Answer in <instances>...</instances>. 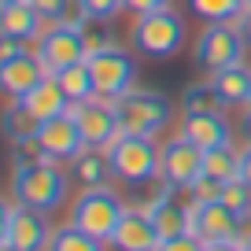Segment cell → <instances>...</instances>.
I'll return each mask as SVG.
<instances>
[{
	"mask_svg": "<svg viewBox=\"0 0 251 251\" xmlns=\"http://www.w3.org/2000/svg\"><path fill=\"white\" fill-rule=\"evenodd\" d=\"M11 192H15V200L23 207L52 214L55 207H63V200H67V174H63L59 163H52V159L23 163V166H15Z\"/></svg>",
	"mask_w": 251,
	"mask_h": 251,
	"instance_id": "obj_1",
	"label": "cell"
},
{
	"mask_svg": "<svg viewBox=\"0 0 251 251\" xmlns=\"http://www.w3.org/2000/svg\"><path fill=\"white\" fill-rule=\"evenodd\" d=\"M159 151L163 148H155V137H133V133H122L107 144L115 177L133 188L159 181Z\"/></svg>",
	"mask_w": 251,
	"mask_h": 251,
	"instance_id": "obj_2",
	"label": "cell"
},
{
	"mask_svg": "<svg viewBox=\"0 0 251 251\" xmlns=\"http://www.w3.org/2000/svg\"><path fill=\"white\" fill-rule=\"evenodd\" d=\"M115 115H118L122 133L155 137L170 126L174 103H170V96L155 93V89H133V93H126L122 100H115Z\"/></svg>",
	"mask_w": 251,
	"mask_h": 251,
	"instance_id": "obj_3",
	"label": "cell"
},
{
	"mask_svg": "<svg viewBox=\"0 0 251 251\" xmlns=\"http://www.w3.org/2000/svg\"><path fill=\"white\" fill-rule=\"evenodd\" d=\"M129 45L144 59H170L185 45V19L170 8L151 11V15H137L133 30H129Z\"/></svg>",
	"mask_w": 251,
	"mask_h": 251,
	"instance_id": "obj_4",
	"label": "cell"
},
{
	"mask_svg": "<svg viewBox=\"0 0 251 251\" xmlns=\"http://www.w3.org/2000/svg\"><path fill=\"white\" fill-rule=\"evenodd\" d=\"M129 211V207L118 200V192H111V188H81V196L74 200L71 207V222L78 229H85V233H93L96 240L111 244V236H115L118 222H122V214Z\"/></svg>",
	"mask_w": 251,
	"mask_h": 251,
	"instance_id": "obj_5",
	"label": "cell"
},
{
	"mask_svg": "<svg viewBox=\"0 0 251 251\" xmlns=\"http://www.w3.org/2000/svg\"><path fill=\"white\" fill-rule=\"evenodd\" d=\"M244 48H248V37H244L240 23H207L203 33L196 37V67L203 71H222V67H233V63H244Z\"/></svg>",
	"mask_w": 251,
	"mask_h": 251,
	"instance_id": "obj_6",
	"label": "cell"
},
{
	"mask_svg": "<svg viewBox=\"0 0 251 251\" xmlns=\"http://www.w3.org/2000/svg\"><path fill=\"white\" fill-rule=\"evenodd\" d=\"M89 71H93V78H96V96H103V100H111V103L137 89L133 85L137 81V59H133V52H126V48H118V45L89 55Z\"/></svg>",
	"mask_w": 251,
	"mask_h": 251,
	"instance_id": "obj_7",
	"label": "cell"
},
{
	"mask_svg": "<svg viewBox=\"0 0 251 251\" xmlns=\"http://www.w3.org/2000/svg\"><path fill=\"white\" fill-rule=\"evenodd\" d=\"M52 233H55V229L48 226L45 211L23 207L19 200H8V203H4L0 240L11 244L15 251H48V240H52Z\"/></svg>",
	"mask_w": 251,
	"mask_h": 251,
	"instance_id": "obj_8",
	"label": "cell"
},
{
	"mask_svg": "<svg viewBox=\"0 0 251 251\" xmlns=\"http://www.w3.org/2000/svg\"><path fill=\"white\" fill-rule=\"evenodd\" d=\"M37 55L45 59L48 74L74 67V63L89 59V45H85V30L74 23H48L45 33L37 37Z\"/></svg>",
	"mask_w": 251,
	"mask_h": 251,
	"instance_id": "obj_9",
	"label": "cell"
},
{
	"mask_svg": "<svg viewBox=\"0 0 251 251\" xmlns=\"http://www.w3.org/2000/svg\"><path fill=\"white\" fill-rule=\"evenodd\" d=\"M159 177H163L174 192H177V188L188 192V188L203 177V148L192 144L185 133L166 141L163 151H159Z\"/></svg>",
	"mask_w": 251,
	"mask_h": 251,
	"instance_id": "obj_10",
	"label": "cell"
},
{
	"mask_svg": "<svg viewBox=\"0 0 251 251\" xmlns=\"http://www.w3.org/2000/svg\"><path fill=\"white\" fill-rule=\"evenodd\" d=\"M33 137H37L41 151H45L52 163H74V159L89 148L85 137H81V126H78V118H74V111H63V115L41 122Z\"/></svg>",
	"mask_w": 251,
	"mask_h": 251,
	"instance_id": "obj_11",
	"label": "cell"
},
{
	"mask_svg": "<svg viewBox=\"0 0 251 251\" xmlns=\"http://www.w3.org/2000/svg\"><path fill=\"white\" fill-rule=\"evenodd\" d=\"M74 118L81 126V137H85L89 148H107L115 137H122V126H118L115 103L103 100V96H93L85 103H74Z\"/></svg>",
	"mask_w": 251,
	"mask_h": 251,
	"instance_id": "obj_12",
	"label": "cell"
},
{
	"mask_svg": "<svg viewBox=\"0 0 251 251\" xmlns=\"http://www.w3.org/2000/svg\"><path fill=\"white\" fill-rule=\"evenodd\" d=\"M188 222L203 244H218V240H236V229L244 218L233 214L222 200H207V203H188Z\"/></svg>",
	"mask_w": 251,
	"mask_h": 251,
	"instance_id": "obj_13",
	"label": "cell"
},
{
	"mask_svg": "<svg viewBox=\"0 0 251 251\" xmlns=\"http://www.w3.org/2000/svg\"><path fill=\"white\" fill-rule=\"evenodd\" d=\"M159 229L155 222H151L148 211H141V207H129V211L122 214V222H118L115 236H111V248L115 251H159Z\"/></svg>",
	"mask_w": 251,
	"mask_h": 251,
	"instance_id": "obj_14",
	"label": "cell"
},
{
	"mask_svg": "<svg viewBox=\"0 0 251 251\" xmlns=\"http://www.w3.org/2000/svg\"><path fill=\"white\" fill-rule=\"evenodd\" d=\"M45 78H48V67H45V59H41L37 52H23V55H15V59L0 63V85H4V93H8L11 100H23V96L30 93L33 85H41Z\"/></svg>",
	"mask_w": 251,
	"mask_h": 251,
	"instance_id": "obj_15",
	"label": "cell"
},
{
	"mask_svg": "<svg viewBox=\"0 0 251 251\" xmlns=\"http://www.w3.org/2000/svg\"><path fill=\"white\" fill-rule=\"evenodd\" d=\"M181 133L207 151V148H218V144H229L233 126H229V118L222 111H196V115L181 118Z\"/></svg>",
	"mask_w": 251,
	"mask_h": 251,
	"instance_id": "obj_16",
	"label": "cell"
},
{
	"mask_svg": "<svg viewBox=\"0 0 251 251\" xmlns=\"http://www.w3.org/2000/svg\"><path fill=\"white\" fill-rule=\"evenodd\" d=\"M141 211L151 214V222H155V229H159V240H174V236H181V233H192L188 207H181L177 200H174V188H163V192H159L148 207H141Z\"/></svg>",
	"mask_w": 251,
	"mask_h": 251,
	"instance_id": "obj_17",
	"label": "cell"
},
{
	"mask_svg": "<svg viewBox=\"0 0 251 251\" xmlns=\"http://www.w3.org/2000/svg\"><path fill=\"white\" fill-rule=\"evenodd\" d=\"M45 19L37 15L30 0H11V4H0V33L8 37H19V41H37L45 33Z\"/></svg>",
	"mask_w": 251,
	"mask_h": 251,
	"instance_id": "obj_18",
	"label": "cell"
},
{
	"mask_svg": "<svg viewBox=\"0 0 251 251\" xmlns=\"http://www.w3.org/2000/svg\"><path fill=\"white\" fill-rule=\"evenodd\" d=\"M23 111L33 118V122H48V118H55V115H63V111H71V100L63 96V89H59V81L48 74L41 85H33L30 93L23 96Z\"/></svg>",
	"mask_w": 251,
	"mask_h": 251,
	"instance_id": "obj_19",
	"label": "cell"
},
{
	"mask_svg": "<svg viewBox=\"0 0 251 251\" xmlns=\"http://www.w3.org/2000/svg\"><path fill=\"white\" fill-rule=\"evenodd\" d=\"M211 85L218 89L226 107H248L251 103V67H244V63L222 67V71L211 74Z\"/></svg>",
	"mask_w": 251,
	"mask_h": 251,
	"instance_id": "obj_20",
	"label": "cell"
},
{
	"mask_svg": "<svg viewBox=\"0 0 251 251\" xmlns=\"http://www.w3.org/2000/svg\"><path fill=\"white\" fill-rule=\"evenodd\" d=\"M71 174L81 188H107L115 170H111V159H107V148H85L78 159L71 163Z\"/></svg>",
	"mask_w": 251,
	"mask_h": 251,
	"instance_id": "obj_21",
	"label": "cell"
},
{
	"mask_svg": "<svg viewBox=\"0 0 251 251\" xmlns=\"http://www.w3.org/2000/svg\"><path fill=\"white\" fill-rule=\"evenodd\" d=\"M52 78L59 81V89H63V96L71 100V107L96 96V78H93V71H89V59L74 63V67H63V71H52Z\"/></svg>",
	"mask_w": 251,
	"mask_h": 251,
	"instance_id": "obj_22",
	"label": "cell"
},
{
	"mask_svg": "<svg viewBox=\"0 0 251 251\" xmlns=\"http://www.w3.org/2000/svg\"><path fill=\"white\" fill-rule=\"evenodd\" d=\"M203 174H207V177H218V181L240 177V151L233 148V141L203 151Z\"/></svg>",
	"mask_w": 251,
	"mask_h": 251,
	"instance_id": "obj_23",
	"label": "cell"
},
{
	"mask_svg": "<svg viewBox=\"0 0 251 251\" xmlns=\"http://www.w3.org/2000/svg\"><path fill=\"white\" fill-rule=\"evenodd\" d=\"M244 0H188V11L203 23H236L244 15Z\"/></svg>",
	"mask_w": 251,
	"mask_h": 251,
	"instance_id": "obj_24",
	"label": "cell"
},
{
	"mask_svg": "<svg viewBox=\"0 0 251 251\" xmlns=\"http://www.w3.org/2000/svg\"><path fill=\"white\" fill-rule=\"evenodd\" d=\"M48 251H103V240H96L93 233H85V229H78L71 222V226H59L52 233Z\"/></svg>",
	"mask_w": 251,
	"mask_h": 251,
	"instance_id": "obj_25",
	"label": "cell"
},
{
	"mask_svg": "<svg viewBox=\"0 0 251 251\" xmlns=\"http://www.w3.org/2000/svg\"><path fill=\"white\" fill-rule=\"evenodd\" d=\"M181 111H185V115H196V111H226V103H222L218 89H214L211 81H196V85H188L185 96H181Z\"/></svg>",
	"mask_w": 251,
	"mask_h": 251,
	"instance_id": "obj_26",
	"label": "cell"
},
{
	"mask_svg": "<svg viewBox=\"0 0 251 251\" xmlns=\"http://www.w3.org/2000/svg\"><path fill=\"white\" fill-rule=\"evenodd\" d=\"M222 203L229 207V211L233 214H240V218H248L251 214V185L244 177H233V181H226V185H222Z\"/></svg>",
	"mask_w": 251,
	"mask_h": 251,
	"instance_id": "obj_27",
	"label": "cell"
},
{
	"mask_svg": "<svg viewBox=\"0 0 251 251\" xmlns=\"http://www.w3.org/2000/svg\"><path fill=\"white\" fill-rule=\"evenodd\" d=\"M37 126H41V122H33V118L23 111V103H19V100L11 103L8 115H4V129H8L11 144H15V141H30V137L37 133Z\"/></svg>",
	"mask_w": 251,
	"mask_h": 251,
	"instance_id": "obj_28",
	"label": "cell"
},
{
	"mask_svg": "<svg viewBox=\"0 0 251 251\" xmlns=\"http://www.w3.org/2000/svg\"><path fill=\"white\" fill-rule=\"evenodd\" d=\"M30 4L37 8V15L45 19V23H67L74 0H30Z\"/></svg>",
	"mask_w": 251,
	"mask_h": 251,
	"instance_id": "obj_29",
	"label": "cell"
},
{
	"mask_svg": "<svg viewBox=\"0 0 251 251\" xmlns=\"http://www.w3.org/2000/svg\"><path fill=\"white\" fill-rule=\"evenodd\" d=\"M85 45H89V55L93 52H103V48H111V37H107V23L103 19H89L85 26Z\"/></svg>",
	"mask_w": 251,
	"mask_h": 251,
	"instance_id": "obj_30",
	"label": "cell"
},
{
	"mask_svg": "<svg viewBox=\"0 0 251 251\" xmlns=\"http://www.w3.org/2000/svg\"><path fill=\"white\" fill-rule=\"evenodd\" d=\"M78 4H81V11H85L89 19H103V23L115 19L118 11H126L122 0H78Z\"/></svg>",
	"mask_w": 251,
	"mask_h": 251,
	"instance_id": "obj_31",
	"label": "cell"
},
{
	"mask_svg": "<svg viewBox=\"0 0 251 251\" xmlns=\"http://www.w3.org/2000/svg\"><path fill=\"white\" fill-rule=\"evenodd\" d=\"M222 185H226V181H218V177H200L196 185L188 188V192H192V203H207V200H218L222 196Z\"/></svg>",
	"mask_w": 251,
	"mask_h": 251,
	"instance_id": "obj_32",
	"label": "cell"
},
{
	"mask_svg": "<svg viewBox=\"0 0 251 251\" xmlns=\"http://www.w3.org/2000/svg\"><path fill=\"white\" fill-rule=\"evenodd\" d=\"M159 251H207V244L200 240L196 233H181V236H174V240H163Z\"/></svg>",
	"mask_w": 251,
	"mask_h": 251,
	"instance_id": "obj_33",
	"label": "cell"
},
{
	"mask_svg": "<svg viewBox=\"0 0 251 251\" xmlns=\"http://www.w3.org/2000/svg\"><path fill=\"white\" fill-rule=\"evenodd\" d=\"M122 8L133 11V15H151V11L170 8V0H122Z\"/></svg>",
	"mask_w": 251,
	"mask_h": 251,
	"instance_id": "obj_34",
	"label": "cell"
},
{
	"mask_svg": "<svg viewBox=\"0 0 251 251\" xmlns=\"http://www.w3.org/2000/svg\"><path fill=\"white\" fill-rule=\"evenodd\" d=\"M23 52H30V41H19V37H0V63L4 59H15V55H23Z\"/></svg>",
	"mask_w": 251,
	"mask_h": 251,
	"instance_id": "obj_35",
	"label": "cell"
},
{
	"mask_svg": "<svg viewBox=\"0 0 251 251\" xmlns=\"http://www.w3.org/2000/svg\"><path fill=\"white\" fill-rule=\"evenodd\" d=\"M240 177H244V181L251 185V144H248V148L240 151Z\"/></svg>",
	"mask_w": 251,
	"mask_h": 251,
	"instance_id": "obj_36",
	"label": "cell"
},
{
	"mask_svg": "<svg viewBox=\"0 0 251 251\" xmlns=\"http://www.w3.org/2000/svg\"><path fill=\"white\" fill-rule=\"evenodd\" d=\"M207 251H244V244H236V240H218V244H207Z\"/></svg>",
	"mask_w": 251,
	"mask_h": 251,
	"instance_id": "obj_37",
	"label": "cell"
},
{
	"mask_svg": "<svg viewBox=\"0 0 251 251\" xmlns=\"http://www.w3.org/2000/svg\"><path fill=\"white\" fill-rule=\"evenodd\" d=\"M236 23H240V30H244V37H248V45H251V4L248 8H244V15L236 19Z\"/></svg>",
	"mask_w": 251,
	"mask_h": 251,
	"instance_id": "obj_38",
	"label": "cell"
},
{
	"mask_svg": "<svg viewBox=\"0 0 251 251\" xmlns=\"http://www.w3.org/2000/svg\"><path fill=\"white\" fill-rule=\"evenodd\" d=\"M240 133L248 137V144H251V107L244 111V118H240Z\"/></svg>",
	"mask_w": 251,
	"mask_h": 251,
	"instance_id": "obj_39",
	"label": "cell"
},
{
	"mask_svg": "<svg viewBox=\"0 0 251 251\" xmlns=\"http://www.w3.org/2000/svg\"><path fill=\"white\" fill-rule=\"evenodd\" d=\"M0 251H15V248H11V244H4V240H0Z\"/></svg>",
	"mask_w": 251,
	"mask_h": 251,
	"instance_id": "obj_40",
	"label": "cell"
},
{
	"mask_svg": "<svg viewBox=\"0 0 251 251\" xmlns=\"http://www.w3.org/2000/svg\"><path fill=\"white\" fill-rule=\"evenodd\" d=\"M0 4H11V0H0Z\"/></svg>",
	"mask_w": 251,
	"mask_h": 251,
	"instance_id": "obj_41",
	"label": "cell"
},
{
	"mask_svg": "<svg viewBox=\"0 0 251 251\" xmlns=\"http://www.w3.org/2000/svg\"><path fill=\"white\" fill-rule=\"evenodd\" d=\"M244 251H251V244H248V248H244Z\"/></svg>",
	"mask_w": 251,
	"mask_h": 251,
	"instance_id": "obj_42",
	"label": "cell"
},
{
	"mask_svg": "<svg viewBox=\"0 0 251 251\" xmlns=\"http://www.w3.org/2000/svg\"><path fill=\"white\" fill-rule=\"evenodd\" d=\"M244 4H251V0H244Z\"/></svg>",
	"mask_w": 251,
	"mask_h": 251,
	"instance_id": "obj_43",
	"label": "cell"
},
{
	"mask_svg": "<svg viewBox=\"0 0 251 251\" xmlns=\"http://www.w3.org/2000/svg\"><path fill=\"white\" fill-rule=\"evenodd\" d=\"M248 107H251V103H248Z\"/></svg>",
	"mask_w": 251,
	"mask_h": 251,
	"instance_id": "obj_44",
	"label": "cell"
}]
</instances>
